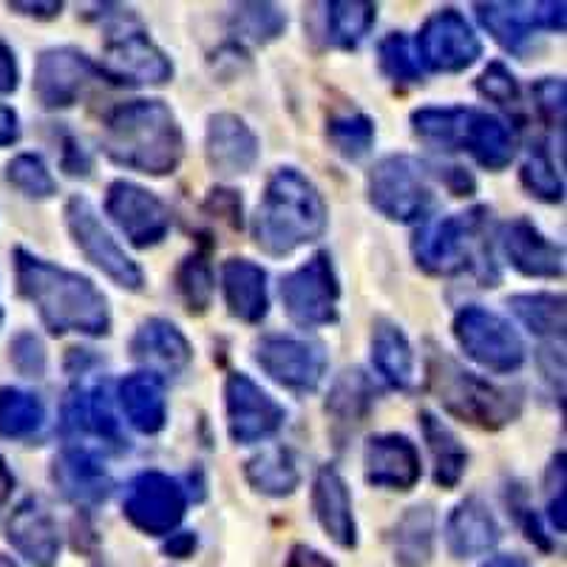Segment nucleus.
Returning <instances> with one entry per match:
<instances>
[{
  "label": "nucleus",
  "instance_id": "1",
  "mask_svg": "<svg viewBox=\"0 0 567 567\" xmlns=\"http://www.w3.org/2000/svg\"><path fill=\"white\" fill-rule=\"evenodd\" d=\"M14 276L20 296L38 310L52 336L105 338L111 332V307L97 284L74 270L52 265L45 258L18 247Z\"/></svg>",
  "mask_w": 567,
  "mask_h": 567
},
{
  "label": "nucleus",
  "instance_id": "2",
  "mask_svg": "<svg viewBox=\"0 0 567 567\" xmlns=\"http://www.w3.org/2000/svg\"><path fill=\"white\" fill-rule=\"evenodd\" d=\"M103 151L120 168L145 176H171L185 159V134L162 100H131L109 111Z\"/></svg>",
  "mask_w": 567,
  "mask_h": 567
},
{
  "label": "nucleus",
  "instance_id": "3",
  "mask_svg": "<svg viewBox=\"0 0 567 567\" xmlns=\"http://www.w3.org/2000/svg\"><path fill=\"white\" fill-rule=\"evenodd\" d=\"M327 225V202L312 179L298 168H278L252 213V241L267 256L284 258L321 239Z\"/></svg>",
  "mask_w": 567,
  "mask_h": 567
},
{
  "label": "nucleus",
  "instance_id": "4",
  "mask_svg": "<svg viewBox=\"0 0 567 567\" xmlns=\"http://www.w3.org/2000/svg\"><path fill=\"white\" fill-rule=\"evenodd\" d=\"M488 207L429 221L412 239V256L429 276H477L488 287L499 281L488 247Z\"/></svg>",
  "mask_w": 567,
  "mask_h": 567
},
{
  "label": "nucleus",
  "instance_id": "5",
  "mask_svg": "<svg viewBox=\"0 0 567 567\" xmlns=\"http://www.w3.org/2000/svg\"><path fill=\"white\" fill-rule=\"evenodd\" d=\"M412 131L440 151H468L485 171H505L514 162L516 142L499 116L463 105H425L412 114Z\"/></svg>",
  "mask_w": 567,
  "mask_h": 567
},
{
  "label": "nucleus",
  "instance_id": "6",
  "mask_svg": "<svg viewBox=\"0 0 567 567\" xmlns=\"http://www.w3.org/2000/svg\"><path fill=\"white\" fill-rule=\"evenodd\" d=\"M425 378L445 412L483 432H499L523 412L519 392L485 381L471 369L460 367L443 349L432 347L425 361Z\"/></svg>",
  "mask_w": 567,
  "mask_h": 567
},
{
  "label": "nucleus",
  "instance_id": "7",
  "mask_svg": "<svg viewBox=\"0 0 567 567\" xmlns=\"http://www.w3.org/2000/svg\"><path fill=\"white\" fill-rule=\"evenodd\" d=\"M103 18L105 45L100 71L105 80L120 85H165L174 78L171 58L148 38L128 9Z\"/></svg>",
  "mask_w": 567,
  "mask_h": 567
},
{
  "label": "nucleus",
  "instance_id": "8",
  "mask_svg": "<svg viewBox=\"0 0 567 567\" xmlns=\"http://www.w3.org/2000/svg\"><path fill=\"white\" fill-rule=\"evenodd\" d=\"M367 194L374 210L400 225L423 221L434 205L429 165L409 154L383 156L369 171Z\"/></svg>",
  "mask_w": 567,
  "mask_h": 567
},
{
  "label": "nucleus",
  "instance_id": "9",
  "mask_svg": "<svg viewBox=\"0 0 567 567\" xmlns=\"http://www.w3.org/2000/svg\"><path fill=\"white\" fill-rule=\"evenodd\" d=\"M452 332L465 358L494 374L519 372L528 358L519 332L503 316L477 303H468L454 316Z\"/></svg>",
  "mask_w": 567,
  "mask_h": 567
},
{
  "label": "nucleus",
  "instance_id": "10",
  "mask_svg": "<svg viewBox=\"0 0 567 567\" xmlns=\"http://www.w3.org/2000/svg\"><path fill=\"white\" fill-rule=\"evenodd\" d=\"M65 227H69V236L74 241L80 252L89 258L91 265L97 267L105 278L123 287L128 292H140L145 287V272L136 265L134 258L116 245V239L111 236L109 227L103 225L100 213L94 210L85 196H71L65 202Z\"/></svg>",
  "mask_w": 567,
  "mask_h": 567
},
{
  "label": "nucleus",
  "instance_id": "11",
  "mask_svg": "<svg viewBox=\"0 0 567 567\" xmlns=\"http://www.w3.org/2000/svg\"><path fill=\"white\" fill-rule=\"evenodd\" d=\"M278 292H281L284 312L296 327L318 329L338 321L341 284L329 252H316L310 261L284 276Z\"/></svg>",
  "mask_w": 567,
  "mask_h": 567
},
{
  "label": "nucleus",
  "instance_id": "12",
  "mask_svg": "<svg viewBox=\"0 0 567 567\" xmlns=\"http://www.w3.org/2000/svg\"><path fill=\"white\" fill-rule=\"evenodd\" d=\"M252 358L270 381L296 394L316 392L329 367L323 343L298 336H265L252 347Z\"/></svg>",
  "mask_w": 567,
  "mask_h": 567
},
{
  "label": "nucleus",
  "instance_id": "13",
  "mask_svg": "<svg viewBox=\"0 0 567 567\" xmlns=\"http://www.w3.org/2000/svg\"><path fill=\"white\" fill-rule=\"evenodd\" d=\"M187 494L179 480L162 471H142L125 488L123 514L136 530L148 536H171L185 519Z\"/></svg>",
  "mask_w": 567,
  "mask_h": 567
},
{
  "label": "nucleus",
  "instance_id": "14",
  "mask_svg": "<svg viewBox=\"0 0 567 567\" xmlns=\"http://www.w3.org/2000/svg\"><path fill=\"white\" fill-rule=\"evenodd\" d=\"M414 54H417V63L434 74H460L477 63L483 43L463 12L445 7L423 23Z\"/></svg>",
  "mask_w": 567,
  "mask_h": 567
},
{
  "label": "nucleus",
  "instance_id": "15",
  "mask_svg": "<svg viewBox=\"0 0 567 567\" xmlns=\"http://www.w3.org/2000/svg\"><path fill=\"white\" fill-rule=\"evenodd\" d=\"M103 71L89 54L71 45L45 49L34 65V97L43 109L60 111L78 105L94 85L100 83Z\"/></svg>",
  "mask_w": 567,
  "mask_h": 567
},
{
  "label": "nucleus",
  "instance_id": "16",
  "mask_svg": "<svg viewBox=\"0 0 567 567\" xmlns=\"http://www.w3.org/2000/svg\"><path fill=\"white\" fill-rule=\"evenodd\" d=\"M105 213L120 227L125 239L140 250L162 245L168 239L171 225H174L168 205L156 194H151L148 187L128 179L111 182L109 190H105Z\"/></svg>",
  "mask_w": 567,
  "mask_h": 567
},
{
  "label": "nucleus",
  "instance_id": "17",
  "mask_svg": "<svg viewBox=\"0 0 567 567\" xmlns=\"http://www.w3.org/2000/svg\"><path fill=\"white\" fill-rule=\"evenodd\" d=\"M227 432L233 443L252 445L281 432L287 412L245 372H230L225 381Z\"/></svg>",
  "mask_w": 567,
  "mask_h": 567
},
{
  "label": "nucleus",
  "instance_id": "18",
  "mask_svg": "<svg viewBox=\"0 0 567 567\" xmlns=\"http://www.w3.org/2000/svg\"><path fill=\"white\" fill-rule=\"evenodd\" d=\"M363 474L372 488L412 491L423 477L417 445L406 434H374L363 445Z\"/></svg>",
  "mask_w": 567,
  "mask_h": 567
},
{
  "label": "nucleus",
  "instance_id": "19",
  "mask_svg": "<svg viewBox=\"0 0 567 567\" xmlns=\"http://www.w3.org/2000/svg\"><path fill=\"white\" fill-rule=\"evenodd\" d=\"M496 241L503 256L516 272L528 278H561L565 272V250L548 239L530 219H511L499 227Z\"/></svg>",
  "mask_w": 567,
  "mask_h": 567
},
{
  "label": "nucleus",
  "instance_id": "20",
  "mask_svg": "<svg viewBox=\"0 0 567 567\" xmlns=\"http://www.w3.org/2000/svg\"><path fill=\"white\" fill-rule=\"evenodd\" d=\"M205 156L213 174L245 176L256 168L261 145L250 125L236 114H213L205 131Z\"/></svg>",
  "mask_w": 567,
  "mask_h": 567
},
{
  "label": "nucleus",
  "instance_id": "21",
  "mask_svg": "<svg viewBox=\"0 0 567 567\" xmlns=\"http://www.w3.org/2000/svg\"><path fill=\"white\" fill-rule=\"evenodd\" d=\"M7 539L34 567H54L63 548L58 519L38 496H29L12 511L7 523Z\"/></svg>",
  "mask_w": 567,
  "mask_h": 567
},
{
  "label": "nucleus",
  "instance_id": "22",
  "mask_svg": "<svg viewBox=\"0 0 567 567\" xmlns=\"http://www.w3.org/2000/svg\"><path fill=\"white\" fill-rule=\"evenodd\" d=\"M128 349L131 358L142 367H148V372L156 378H162V374L179 378L194 363V347L185 338V332L165 318L142 321L131 338Z\"/></svg>",
  "mask_w": 567,
  "mask_h": 567
},
{
  "label": "nucleus",
  "instance_id": "23",
  "mask_svg": "<svg viewBox=\"0 0 567 567\" xmlns=\"http://www.w3.org/2000/svg\"><path fill=\"white\" fill-rule=\"evenodd\" d=\"M374 400H378V389L363 369H343L332 381L323 412H327L329 432L338 440V445H343V440L352 437L367 423L374 409Z\"/></svg>",
  "mask_w": 567,
  "mask_h": 567
},
{
  "label": "nucleus",
  "instance_id": "24",
  "mask_svg": "<svg viewBox=\"0 0 567 567\" xmlns=\"http://www.w3.org/2000/svg\"><path fill=\"white\" fill-rule=\"evenodd\" d=\"M443 534L445 548L460 561L491 554L503 539V528L496 523L494 511L480 496H465L445 519Z\"/></svg>",
  "mask_w": 567,
  "mask_h": 567
},
{
  "label": "nucleus",
  "instance_id": "25",
  "mask_svg": "<svg viewBox=\"0 0 567 567\" xmlns=\"http://www.w3.org/2000/svg\"><path fill=\"white\" fill-rule=\"evenodd\" d=\"M312 514L323 534L336 542L338 548L354 550L358 548V523H354L352 491L341 471L332 465H323L312 483Z\"/></svg>",
  "mask_w": 567,
  "mask_h": 567
},
{
  "label": "nucleus",
  "instance_id": "26",
  "mask_svg": "<svg viewBox=\"0 0 567 567\" xmlns=\"http://www.w3.org/2000/svg\"><path fill=\"white\" fill-rule=\"evenodd\" d=\"M52 480L60 494L80 508L100 505L111 494V474L89 449H65L54 457Z\"/></svg>",
  "mask_w": 567,
  "mask_h": 567
},
{
  "label": "nucleus",
  "instance_id": "27",
  "mask_svg": "<svg viewBox=\"0 0 567 567\" xmlns=\"http://www.w3.org/2000/svg\"><path fill=\"white\" fill-rule=\"evenodd\" d=\"M221 292L233 318L245 323H261L270 312V287L265 267L250 258H230L221 267Z\"/></svg>",
  "mask_w": 567,
  "mask_h": 567
},
{
  "label": "nucleus",
  "instance_id": "28",
  "mask_svg": "<svg viewBox=\"0 0 567 567\" xmlns=\"http://www.w3.org/2000/svg\"><path fill=\"white\" fill-rule=\"evenodd\" d=\"M116 398L125 417L140 434H159L168 423V398L165 383L151 372H134L120 381Z\"/></svg>",
  "mask_w": 567,
  "mask_h": 567
},
{
  "label": "nucleus",
  "instance_id": "29",
  "mask_svg": "<svg viewBox=\"0 0 567 567\" xmlns=\"http://www.w3.org/2000/svg\"><path fill=\"white\" fill-rule=\"evenodd\" d=\"M65 432L97 434V437L120 443V423L111 409L109 383H97L91 389H71L63 406Z\"/></svg>",
  "mask_w": 567,
  "mask_h": 567
},
{
  "label": "nucleus",
  "instance_id": "30",
  "mask_svg": "<svg viewBox=\"0 0 567 567\" xmlns=\"http://www.w3.org/2000/svg\"><path fill=\"white\" fill-rule=\"evenodd\" d=\"M372 367L398 392H409L414 383V349L398 323L378 318L372 327Z\"/></svg>",
  "mask_w": 567,
  "mask_h": 567
},
{
  "label": "nucleus",
  "instance_id": "31",
  "mask_svg": "<svg viewBox=\"0 0 567 567\" xmlns=\"http://www.w3.org/2000/svg\"><path fill=\"white\" fill-rule=\"evenodd\" d=\"M477 18L505 52L523 58L539 29L534 3H477Z\"/></svg>",
  "mask_w": 567,
  "mask_h": 567
},
{
  "label": "nucleus",
  "instance_id": "32",
  "mask_svg": "<svg viewBox=\"0 0 567 567\" xmlns=\"http://www.w3.org/2000/svg\"><path fill=\"white\" fill-rule=\"evenodd\" d=\"M437 514L429 503L412 505L392 530V550L398 567H425L434 556Z\"/></svg>",
  "mask_w": 567,
  "mask_h": 567
},
{
  "label": "nucleus",
  "instance_id": "33",
  "mask_svg": "<svg viewBox=\"0 0 567 567\" xmlns=\"http://www.w3.org/2000/svg\"><path fill=\"white\" fill-rule=\"evenodd\" d=\"M420 432H423L429 454H432L434 483L445 491L457 488L460 480H463L465 471H468V452H465V445L460 443L457 434L432 412H420Z\"/></svg>",
  "mask_w": 567,
  "mask_h": 567
},
{
  "label": "nucleus",
  "instance_id": "34",
  "mask_svg": "<svg viewBox=\"0 0 567 567\" xmlns=\"http://www.w3.org/2000/svg\"><path fill=\"white\" fill-rule=\"evenodd\" d=\"M245 477L252 491L272 496V499L296 494V488L301 485L296 454L290 449H284V445H272V449H265V452H258L256 457L247 460Z\"/></svg>",
  "mask_w": 567,
  "mask_h": 567
},
{
  "label": "nucleus",
  "instance_id": "35",
  "mask_svg": "<svg viewBox=\"0 0 567 567\" xmlns=\"http://www.w3.org/2000/svg\"><path fill=\"white\" fill-rule=\"evenodd\" d=\"M508 307L530 336L545 338V341L565 338V296L561 292H523V296H511Z\"/></svg>",
  "mask_w": 567,
  "mask_h": 567
},
{
  "label": "nucleus",
  "instance_id": "36",
  "mask_svg": "<svg viewBox=\"0 0 567 567\" xmlns=\"http://www.w3.org/2000/svg\"><path fill=\"white\" fill-rule=\"evenodd\" d=\"M323 9H327L323 34H327L329 45L343 49V52L358 49L378 20V3H367V0H336Z\"/></svg>",
  "mask_w": 567,
  "mask_h": 567
},
{
  "label": "nucleus",
  "instance_id": "37",
  "mask_svg": "<svg viewBox=\"0 0 567 567\" xmlns=\"http://www.w3.org/2000/svg\"><path fill=\"white\" fill-rule=\"evenodd\" d=\"M227 29L241 43L267 45L287 32V14L276 3H239L227 14Z\"/></svg>",
  "mask_w": 567,
  "mask_h": 567
},
{
  "label": "nucleus",
  "instance_id": "38",
  "mask_svg": "<svg viewBox=\"0 0 567 567\" xmlns=\"http://www.w3.org/2000/svg\"><path fill=\"white\" fill-rule=\"evenodd\" d=\"M43 400L23 389H0V437L29 440L43 429Z\"/></svg>",
  "mask_w": 567,
  "mask_h": 567
},
{
  "label": "nucleus",
  "instance_id": "39",
  "mask_svg": "<svg viewBox=\"0 0 567 567\" xmlns=\"http://www.w3.org/2000/svg\"><path fill=\"white\" fill-rule=\"evenodd\" d=\"M174 287L190 316H202V312L210 310L216 276H213V265L205 250H196L182 258V265L176 267Z\"/></svg>",
  "mask_w": 567,
  "mask_h": 567
},
{
  "label": "nucleus",
  "instance_id": "40",
  "mask_svg": "<svg viewBox=\"0 0 567 567\" xmlns=\"http://www.w3.org/2000/svg\"><path fill=\"white\" fill-rule=\"evenodd\" d=\"M327 140L338 156L349 162H358L372 151L374 145V123L361 111H343L327 120Z\"/></svg>",
  "mask_w": 567,
  "mask_h": 567
},
{
  "label": "nucleus",
  "instance_id": "41",
  "mask_svg": "<svg viewBox=\"0 0 567 567\" xmlns=\"http://www.w3.org/2000/svg\"><path fill=\"white\" fill-rule=\"evenodd\" d=\"M519 179H523L525 190H528L534 199L545 202V205H559L565 199V179H561L559 168H556L554 156H550L548 145L545 142H534L523 162V171H519Z\"/></svg>",
  "mask_w": 567,
  "mask_h": 567
},
{
  "label": "nucleus",
  "instance_id": "42",
  "mask_svg": "<svg viewBox=\"0 0 567 567\" xmlns=\"http://www.w3.org/2000/svg\"><path fill=\"white\" fill-rule=\"evenodd\" d=\"M378 63L381 71L398 85L423 83V69L417 63V54L412 49V40L403 32H392L378 43Z\"/></svg>",
  "mask_w": 567,
  "mask_h": 567
},
{
  "label": "nucleus",
  "instance_id": "43",
  "mask_svg": "<svg viewBox=\"0 0 567 567\" xmlns=\"http://www.w3.org/2000/svg\"><path fill=\"white\" fill-rule=\"evenodd\" d=\"M7 182L29 199H52L58 194V179L38 154L14 156L7 165Z\"/></svg>",
  "mask_w": 567,
  "mask_h": 567
},
{
  "label": "nucleus",
  "instance_id": "44",
  "mask_svg": "<svg viewBox=\"0 0 567 567\" xmlns=\"http://www.w3.org/2000/svg\"><path fill=\"white\" fill-rule=\"evenodd\" d=\"M477 91L485 100H491V103L496 105H505V109L519 105V97H523L519 80H516L514 74H511L508 65L499 63V60L485 65V71L477 78Z\"/></svg>",
  "mask_w": 567,
  "mask_h": 567
},
{
  "label": "nucleus",
  "instance_id": "45",
  "mask_svg": "<svg viewBox=\"0 0 567 567\" xmlns=\"http://www.w3.org/2000/svg\"><path fill=\"white\" fill-rule=\"evenodd\" d=\"M565 100L567 89L561 78H542L534 83V109L548 128L565 131Z\"/></svg>",
  "mask_w": 567,
  "mask_h": 567
},
{
  "label": "nucleus",
  "instance_id": "46",
  "mask_svg": "<svg viewBox=\"0 0 567 567\" xmlns=\"http://www.w3.org/2000/svg\"><path fill=\"white\" fill-rule=\"evenodd\" d=\"M9 358H12V367L23 378H43L45 367H49V354H45L43 341L34 332L14 336L12 347H9Z\"/></svg>",
  "mask_w": 567,
  "mask_h": 567
},
{
  "label": "nucleus",
  "instance_id": "47",
  "mask_svg": "<svg viewBox=\"0 0 567 567\" xmlns=\"http://www.w3.org/2000/svg\"><path fill=\"white\" fill-rule=\"evenodd\" d=\"M545 499H548V519L559 534L567 530L565 519V452H559L554 457L548 468V477H545Z\"/></svg>",
  "mask_w": 567,
  "mask_h": 567
},
{
  "label": "nucleus",
  "instance_id": "48",
  "mask_svg": "<svg viewBox=\"0 0 567 567\" xmlns=\"http://www.w3.org/2000/svg\"><path fill=\"white\" fill-rule=\"evenodd\" d=\"M202 210L207 216H213L216 221L227 225L230 230H241V216H245V205H241V196L230 187H213L210 194H207L205 205Z\"/></svg>",
  "mask_w": 567,
  "mask_h": 567
},
{
  "label": "nucleus",
  "instance_id": "49",
  "mask_svg": "<svg viewBox=\"0 0 567 567\" xmlns=\"http://www.w3.org/2000/svg\"><path fill=\"white\" fill-rule=\"evenodd\" d=\"M60 165L69 176H89L91 174V156L74 136H63V148H60Z\"/></svg>",
  "mask_w": 567,
  "mask_h": 567
},
{
  "label": "nucleus",
  "instance_id": "50",
  "mask_svg": "<svg viewBox=\"0 0 567 567\" xmlns=\"http://www.w3.org/2000/svg\"><path fill=\"white\" fill-rule=\"evenodd\" d=\"M536 7V23L542 32H565V3H534Z\"/></svg>",
  "mask_w": 567,
  "mask_h": 567
},
{
  "label": "nucleus",
  "instance_id": "51",
  "mask_svg": "<svg viewBox=\"0 0 567 567\" xmlns=\"http://www.w3.org/2000/svg\"><path fill=\"white\" fill-rule=\"evenodd\" d=\"M284 567H336V561L323 556L321 550L310 548V545H296L284 561Z\"/></svg>",
  "mask_w": 567,
  "mask_h": 567
},
{
  "label": "nucleus",
  "instance_id": "52",
  "mask_svg": "<svg viewBox=\"0 0 567 567\" xmlns=\"http://www.w3.org/2000/svg\"><path fill=\"white\" fill-rule=\"evenodd\" d=\"M18 60H14V52L9 49L3 40H0V94H12L18 89Z\"/></svg>",
  "mask_w": 567,
  "mask_h": 567
},
{
  "label": "nucleus",
  "instance_id": "53",
  "mask_svg": "<svg viewBox=\"0 0 567 567\" xmlns=\"http://www.w3.org/2000/svg\"><path fill=\"white\" fill-rule=\"evenodd\" d=\"M440 179L449 185V190H452L454 196H471L474 194V187H477L474 176H471L465 168H457V165H452V168H443Z\"/></svg>",
  "mask_w": 567,
  "mask_h": 567
},
{
  "label": "nucleus",
  "instance_id": "54",
  "mask_svg": "<svg viewBox=\"0 0 567 567\" xmlns=\"http://www.w3.org/2000/svg\"><path fill=\"white\" fill-rule=\"evenodd\" d=\"M20 140V120L9 105L0 103V148L14 145Z\"/></svg>",
  "mask_w": 567,
  "mask_h": 567
},
{
  "label": "nucleus",
  "instance_id": "55",
  "mask_svg": "<svg viewBox=\"0 0 567 567\" xmlns=\"http://www.w3.org/2000/svg\"><path fill=\"white\" fill-rule=\"evenodd\" d=\"M196 550V534L185 530V534H171V539L165 542V554L174 556V559H187L194 556Z\"/></svg>",
  "mask_w": 567,
  "mask_h": 567
},
{
  "label": "nucleus",
  "instance_id": "56",
  "mask_svg": "<svg viewBox=\"0 0 567 567\" xmlns=\"http://www.w3.org/2000/svg\"><path fill=\"white\" fill-rule=\"evenodd\" d=\"M9 9L18 14H27V18L49 20L63 12V3H9Z\"/></svg>",
  "mask_w": 567,
  "mask_h": 567
},
{
  "label": "nucleus",
  "instance_id": "57",
  "mask_svg": "<svg viewBox=\"0 0 567 567\" xmlns=\"http://www.w3.org/2000/svg\"><path fill=\"white\" fill-rule=\"evenodd\" d=\"M12 488H14L12 471H9V465L3 463V457H0V511H3L7 499L12 496Z\"/></svg>",
  "mask_w": 567,
  "mask_h": 567
},
{
  "label": "nucleus",
  "instance_id": "58",
  "mask_svg": "<svg viewBox=\"0 0 567 567\" xmlns=\"http://www.w3.org/2000/svg\"><path fill=\"white\" fill-rule=\"evenodd\" d=\"M483 567H530L525 556H516V554H499V556H491Z\"/></svg>",
  "mask_w": 567,
  "mask_h": 567
},
{
  "label": "nucleus",
  "instance_id": "59",
  "mask_svg": "<svg viewBox=\"0 0 567 567\" xmlns=\"http://www.w3.org/2000/svg\"><path fill=\"white\" fill-rule=\"evenodd\" d=\"M0 567H18V561H12V559H9V556L0 554Z\"/></svg>",
  "mask_w": 567,
  "mask_h": 567
},
{
  "label": "nucleus",
  "instance_id": "60",
  "mask_svg": "<svg viewBox=\"0 0 567 567\" xmlns=\"http://www.w3.org/2000/svg\"><path fill=\"white\" fill-rule=\"evenodd\" d=\"M0 321H3V312H0Z\"/></svg>",
  "mask_w": 567,
  "mask_h": 567
}]
</instances>
